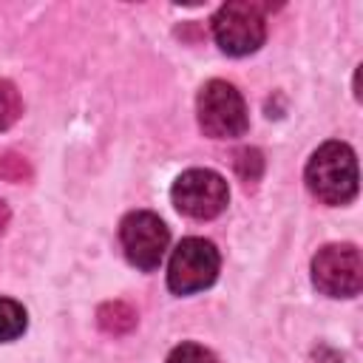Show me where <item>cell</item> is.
<instances>
[{"instance_id": "1", "label": "cell", "mask_w": 363, "mask_h": 363, "mask_svg": "<svg viewBox=\"0 0 363 363\" xmlns=\"http://www.w3.org/2000/svg\"><path fill=\"white\" fill-rule=\"evenodd\" d=\"M306 187L323 204H346L357 193V159L346 142H323L306 162Z\"/></svg>"}, {"instance_id": "2", "label": "cell", "mask_w": 363, "mask_h": 363, "mask_svg": "<svg viewBox=\"0 0 363 363\" xmlns=\"http://www.w3.org/2000/svg\"><path fill=\"white\" fill-rule=\"evenodd\" d=\"M213 37L230 57H247L261 48L267 37V20L258 3L235 0L224 3L213 17Z\"/></svg>"}, {"instance_id": "3", "label": "cell", "mask_w": 363, "mask_h": 363, "mask_svg": "<svg viewBox=\"0 0 363 363\" xmlns=\"http://www.w3.org/2000/svg\"><path fill=\"white\" fill-rule=\"evenodd\" d=\"M199 125L213 139H235L247 130V105L235 85L224 79H210L196 99Z\"/></svg>"}, {"instance_id": "4", "label": "cell", "mask_w": 363, "mask_h": 363, "mask_svg": "<svg viewBox=\"0 0 363 363\" xmlns=\"http://www.w3.org/2000/svg\"><path fill=\"white\" fill-rule=\"evenodd\" d=\"M312 284L329 298H352L363 286V261L354 244H326L312 258Z\"/></svg>"}, {"instance_id": "5", "label": "cell", "mask_w": 363, "mask_h": 363, "mask_svg": "<svg viewBox=\"0 0 363 363\" xmlns=\"http://www.w3.org/2000/svg\"><path fill=\"white\" fill-rule=\"evenodd\" d=\"M218 250L207 238H184L167 264V286L176 295H193L207 289L218 275Z\"/></svg>"}, {"instance_id": "6", "label": "cell", "mask_w": 363, "mask_h": 363, "mask_svg": "<svg viewBox=\"0 0 363 363\" xmlns=\"http://www.w3.org/2000/svg\"><path fill=\"white\" fill-rule=\"evenodd\" d=\"M170 199L179 213L204 221V218H216L227 207L230 190H227L224 176H218L216 170L193 167V170H184L173 182Z\"/></svg>"}, {"instance_id": "7", "label": "cell", "mask_w": 363, "mask_h": 363, "mask_svg": "<svg viewBox=\"0 0 363 363\" xmlns=\"http://www.w3.org/2000/svg\"><path fill=\"white\" fill-rule=\"evenodd\" d=\"M119 244L125 250V258L136 269H156L164 258L167 244H170V233L156 213L136 210V213H128L122 218Z\"/></svg>"}, {"instance_id": "8", "label": "cell", "mask_w": 363, "mask_h": 363, "mask_svg": "<svg viewBox=\"0 0 363 363\" xmlns=\"http://www.w3.org/2000/svg\"><path fill=\"white\" fill-rule=\"evenodd\" d=\"M136 320H139L136 309L130 303H125V301H108V303H102L96 309V323L108 335H125V332H130L136 326Z\"/></svg>"}, {"instance_id": "9", "label": "cell", "mask_w": 363, "mask_h": 363, "mask_svg": "<svg viewBox=\"0 0 363 363\" xmlns=\"http://www.w3.org/2000/svg\"><path fill=\"white\" fill-rule=\"evenodd\" d=\"M28 326V315L23 309V303L11 301V298H0V343L17 340Z\"/></svg>"}, {"instance_id": "10", "label": "cell", "mask_w": 363, "mask_h": 363, "mask_svg": "<svg viewBox=\"0 0 363 363\" xmlns=\"http://www.w3.org/2000/svg\"><path fill=\"white\" fill-rule=\"evenodd\" d=\"M23 113V99L14 82L0 79V130H9Z\"/></svg>"}, {"instance_id": "11", "label": "cell", "mask_w": 363, "mask_h": 363, "mask_svg": "<svg viewBox=\"0 0 363 363\" xmlns=\"http://www.w3.org/2000/svg\"><path fill=\"white\" fill-rule=\"evenodd\" d=\"M233 164H235V173H238V179L244 184H255L261 179V173H264V156L255 147H241L235 153Z\"/></svg>"}, {"instance_id": "12", "label": "cell", "mask_w": 363, "mask_h": 363, "mask_svg": "<svg viewBox=\"0 0 363 363\" xmlns=\"http://www.w3.org/2000/svg\"><path fill=\"white\" fill-rule=\"evenodd\" d=\"M164 363H218V357L199 343H182L167 354Z\"/></svg>"}, {"instance_id": "13", "label": "cell", "mask_w": 363, "mask_h": 363, "mask_svg": "<svg viewBox=\"0 0 363 363\" xmlns=\"http://www.w3.org/2000/svg\"><path fill=\"white\" fill-rule=\"evenodd\" d=\"M0 179L3 182H28L31 179V167L17 153H0Z\"/></svg>"}, {"instance_id": "14", "label": "cell", "mask_w": 363, "mask_h": 363, "mask_svg": "<svg viewBox=\"0 0 363 363\" xmlns=\"http://www.w3.org/2000/svg\"><path fill=\"white\" fill-rule=\"evenodd\" d=\"M9 218H11V213H9V204L0 199V233H6V227H9Z\"/></svg>"}]
</instances>
